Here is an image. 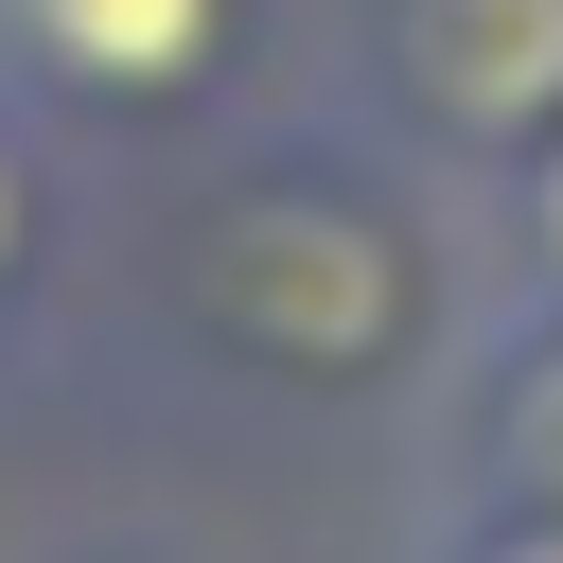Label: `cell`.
<instances>
[{"label": "cell", "instance_id": "cell-8", "mask_svg": "<svg viewBox=\"0 0 563 563\" xmlns=\"http://www.w3.org/2000/svg\"><path fill=\"white\" fill-rule=\"evenodd\" d=\"M18 563H194L176 528H53V545H18Z\"/></svg>", "mask_w": 563, "mask_h": 563}, {"label": "cell", "instance_id": "cell-7", "mask_svg": "<svg viewBox=\"0 0 563 563\" xmlns=\"http://www.w3.org/2000/svg\"><path fill=\"white\" fill-rule=\"evenodd\" d=\"M405 563H563V528H545V510H440V493H422Z\"/></svg>", "mask_w": 563, "mask_h": 563}, {"label": "cell", "instance_id": "cell-5", "mask_svg": "<svg viewBox=\"0 0 563 563\" xmlns=\"http://www.w3.org/2000/svg\"><path fill=\"white\" fill-rule=\"evenodd\" d=\"M53 299H70V141L0 106V369H35Z\"/></svg>", "mask_w": 563, "mask_h": 563}, {"label": "cell", "instance_id": "cell-4", "mask_svg": "<svg viewBox=\"0 0 563 563\" xmlns=\"http://www.w3.org/2000/svg\"><path fill=\"white\" fill-rule=\"evenodd\" d=\"M422 493L440 510H545L563 528V317L493 299L457 334V369L422 387Z\"/></svg>", "mask_w": 563, "mask_h": 563}, {"label": "cell", "instance_id": "cell-3", "mask_svg": "<svg viewBox=\"0 0 563 563\" xmlns=\"http://www.w3.org/2000/svg\"><path fill=\"white\" fill-rule=\"evenodd\" d=\"M334 123L493 194L528 141H563V0H352L334 18Z\"/></svg>", "mask_w": 563, "mask_h": 563}, {"label": "cell", "instance_id": "cell-6", "mask_svg": "<svg viewBox=\"0 0 563 563\" xmlns=\"http://www.w3.org/2000/svg\"><path fill=\"white\" fill-rule=\"evenodd\" d=\"M493 246H510V299L563 317V141H528V158L493 176Z\"/></svg>", "mask_w": 563, "mask_h": 563}, {"label": "cell", "instance_id": "cell-1", "mask_svg": "<svg viewBox=\"0 0 563 563\" xmlns=\"http://www.w3.org/2000/svg\"><path fill=\"white\" fill-rule=\"evenodd\" d=\"M106 299L123 352L229 422H369V405L422 422V387L475 334L440 176L387 158L369 123H264V106L194 158H141Z\"/></svg>", "mask_w": 563, "mask_h": 563}, {"label": "cell", "instance_id": "cell-2", "mask_svg": "<svg viewBox=\"0 0 563 563\" xmlns=\"http://www.w3.org/2000/svg\"><path fill=\"white\" fill-rule=\"evenodd\" d=\"M264 88V0H0V106L70 158H194Z\"/></svg>", "mask_w": 563, "mask_h": 563}]
</instances>
